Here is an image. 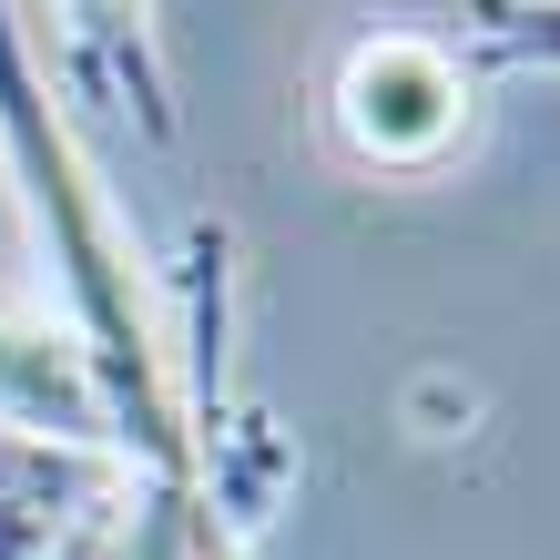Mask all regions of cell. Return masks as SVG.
<instances>
[{"label":"cell","instance_id":"7a4b0ae2","mask_svg":"<svg viewBox=\"0 0 560 560\" xmlns=\"http://www.w3.org/2000/svg\"><path fill=\"white\" fill-rule=\"evenodd\" d=\"M469 113H479L469 51H458L448 31H408V21L347 42L337 82H326L337 153L368 163V174H439V163L469 143Z\"/></svg>","mask_w":560,"mask_h":560},{"label":"cell","instance_id":"6da1fadb","mask_svg":"<svg viewBox=\"0 0 560 560\" xmlns=\"http://www.w3.org/2000/svg\"><path fill=\"white\" fill-rule=\"evenodd\" d=\"M0 163L21 184V214L51 255V285H61V326L82 337L92 377L113 398L122 428V458L143 479H194V428H184V357L163 337L153 295H143V255L113 214V184L92 174V153L72 133V113L51 103V82L31 72L21 51V21L0 0Z\"/></svg>","mask_w":560,"mask_h":560},{"label":"cell","instance_id":"8992f818","mask_svg":"<svg viewBox=\"0 0 560 560\" xmlns=\"http://www.w3.org/2000/svg\"><path fill=\"white\" fill-rule=\"evenodd\" d=\"M448 42L500 72H560V0H458Z\"/></svg>","mask_w":560,"mask_h":560},{"label":"cell","instance_id":"5b68a950","mask_svg":"<svg viewBox=\"0 0 560 560\" xmlns=\"http://www.w3.org/2000/svg\"><path fill=\"white\" fill-rule=\"evenodd\" d=\"M103 458H72V448H31V439H0V560H42L61 510H82V489Z\"/></svg>","mask_w":560,"mask_h":560},{"label":"cell","instance_id":"3957f363","mask_svg":"<svg viewBox=\"0 0 560 560\" xmlns=\"http://www.w3.org/2000/svg\"><path fill=\"white\" fill-rule=\"evenodd\" d=\"M0 439L72 448V458H122L113 398H103V377H92V357L61 316H11L0 306Z\"/></svg>","mask_w":560,"mask_h":560},{"label":"cell","instance_id":"277c9868","mask_svg":"<svg viewBox=\"0 0 560 560\" xmlns=\"http://www.w3.org/2000/svg\"><path fill=\"white\" fill-rule=\"evenodd\" d=\"M61 21H72L82 72L103 82L153 143H174V133H184V113H174V61H163V21H153V0H61Z\"/></svg>","mask_w":560,"mask_h":560}]
</instances>
